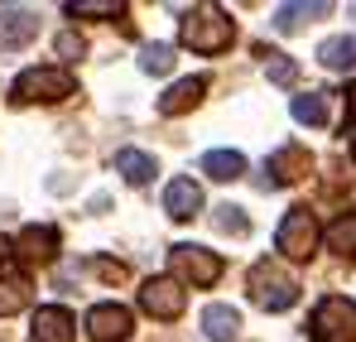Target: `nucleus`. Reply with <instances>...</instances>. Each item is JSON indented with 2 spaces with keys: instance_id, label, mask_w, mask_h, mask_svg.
Masks as SVG:
<instances>
[{
  "instance_id": "f257e3e1",
  "label": "nucleus",
  "mask_w": 356,
  "mask_h": 342,
  "mask_svg": "<svg viewBox=\"0 0 356 342\" xmlns=\"http://www.w3.org/2000/svg\"><path fill=\"white\" fill-rule=\"evenodd\" d=\"M178 39H183L193 54H222V49H232L236 29H232V20H227L217 5H197V10H188V15H183Z\"/></svg>"
},
{
  "instance_id": "f03ea898",
  "label": "nucleus",
  "mask_w": 356,
  "mask_h": 342,
  "mask_svg": "<svg viewBox=\"0 0 356 342\" xmlns=\"http://www.w3.org/2000/svg\"><path fill=\"white\" fill-rule=\"evenodd\" d=\"M72 87H77V77L67 68H24L15 77V87H10V102L15 107H34V102L54 107L63 97H72Z\"/></svg>"
},
{
  "instance_id": "7ed1b4c3",
  "label": "nucleus",
  "mask_w": 356,
  "mask_h": 342,
  "mask_svg": "<svg viewBox=\"0 0 356 342\" xmlns=\"http://www.w3.org/2000/svg\"><path fill=\"white\" fill-rule=\"evenodd\" d=\"M250 299L265 313H284L298 304V280L289 270H280L275 261H260V265H250Z\"/></svg>"
},
{
  "instance_id": "20e7f679",
  "label": "nucleus",
  "mask_w": 356,
  "mask_h": 342,
  "mask_svg": "<svg viewBox=\"0 0 356 342\" xmlns=\"http://www.w3.org/2000/svg\"><path fill=\"white\" fill-rule=\"evenodd\" d=\"M169 270H174L178 285L207 289V285L222 280V256L207 251V246H174V251H169Z\"/></svg>"
},
{
  "instance_id": "39448f33",
  "label": "nucleus",
  "mask_w": 356,
  "mask_h": 342,
  "mask_svg": "<svg viewBox=\"0 0 356 342\" xmlns=\"http://www.w3.org/2000/svg\"><path fill=\"white\" fill-rule=\"evenodd\" d=\"M313 342H356V304L342 294H327L313 309Z\"/></svg>"
},
{
  "instance_id": "423d86ee",
  "label": "nucleus",
  "mask_w": 356,
  "mask_h": 342,
  "mask_svg": "<svg viewBox=\"0 0 356 342\" xmlns=\"http://www.w3.org/2000/svg\"><path fill=\"white\" fill-rule=\"evenodd\" d=\"M318 217L308 212V208H289L284 212V222H280V231H275V246L289 256V261H308L313 251H318Z\"/></svg>"
},
{
  "instance_id": "0eeeda50",
  "label": "nucleus",
  "mask_w": 356,
  "mask_h": 342,
  "mask_svg": "<svg viewBox=\"0 0 356 342\" xmlns=\"http://www.w3.org/2000/svg\"><path fill=\"white\" fill-rule=\"evenodd\" d=\"M140 309L154 313V318H164V323H174L178 313L188 309V289L178 285L174 275H154V280L140 285Z\"/></svg>"
},
{
  "instance_id": "6e6552de",
  "label": "nucleus",
  "mask_w": 356,
  "mask_h": 342,
  "mask_svg": "<svg viewBox=\"0 0 356 342\" xmlns=\"http://www.w3.org/2000/svg\"><path fill=\"white\" fill-rule=\"evenodd\" d=\"M130 333H135V318L125 304H97L87 313V338L92 342H125Z\"/></svg>"
},
{
  "instance_id": "1a4fd4ad",
  "label": "nucleus",
  "mask_w": 356,
  "mask_h": 342,
  "mask_svg": "<svg viewBox=\"0 0 356 342\" xmlns=\"http://www.w3.org/2000/svg\"><path fill=\"white\" fill-rule=\"evenodd\" d=\"M15 251H19L24 265H49L58 256V227H24L19 241H15Z\"/></svg>"
},
{
  "instance_id": "9d476101",
  "label": "nucleus",
  "mask_w": 356,
  "mask_h": 342,
  "mask_svg": "<svg viewBox=\"0 0 356 342\" xmlns=\"http://www.w3.org/2000/svg\"><path fill=\"white\" fill-rule=\"evenodd\" d=\"M34 342H77V323H72V313L58 309V304L34 309Z\"/></svg>"
},
{
  "instance_id": "9b49d317",
  "label": "nucleus",
  "mask_w": 356,
  "mask_h": 342,
  "mask_svg": "<svg viewBox=\"0 0 356 342\" xmlns=\"http://www.w3.org/2000/svg\"><path fill=\"white\" fill-rule=\"evenodd\" d=\"M164 212H169L174 222H193V217L202 212V188H197L193 178H174V183L164 188Z\"/></svg>"
},
{
  "instance_id": "f8f14e48",
  "label": "nucleus",
  "mask_w": 356,
  "mask_h": 342,
  "mask_svg": "<svg viewBox=\"0 0 356 342\" xmlns=\"http://www.w3.org/2000/svg\"><path fill=\"white\" fill-rule=\"evenodd\" d=\"M39 34V15L34 10H0V49H24Z\"/></svg>"
},
{
  "instance_id": "ddd939ff",
  "label": "nucleus",
  "mask_w": 356,
  "mask_h": 342,
  "mask_svg": "<svg viewBox=\"0 0 356 342\" xmlns=\"http://www.w3.org/2000/svg\"><path fill=\"white\" fill-rule=\"evenodd\" d=\"M202 333H207V342H236L241 338V313L232 304H207L202 309Z\"/></svg>"
},
{
  "instance_id": "4468645a",
  "label": "nucleus",
  "mask_w": 356,
  "mask_h": 342,
  "mask_svg": "<svg viewBox=\"0 0 356 342\" xmlns=\"http://www.w3.org/2000/svg\"><path fill=\"white\" fill-rule=\"evenodd\" d=\"M202 92H207V77H183V82H174V87L159 97V116H183V111H193V107L202 102Z\"/></svg>"
},
{
  "instance_id": "2eb2a0df",
  "label": "nucleus",
  "mask_w": 356,
  "mask_h": 342,
  "mask_svg": "<svg viewBox=\"0 0 356 342\" xmlns=\"http://www.w3.org/2000/svg\"><path fill=\"white\" fill-rule=\"evenodd\" d=\"M308 150L303 145H289V150H280L275 160H270V183H294V178H303L308 173Z\"/></svg>"
},
{
  "instance_id": "dca6fc26",
  "label": "nucleus",
  "mask_w": 356,
  "mask_h": 342,
  "mask_svg": "<svg viewBox=\"0 0 356 342\" xmlns=\"http://www.w3.org/2000/svg\"><path fill=\"white\" fill-rule=\"evenodd\" d=\"M202 173L217 178V183H232V178L245 173V155H236V150H207L202 155Z\"/></svg>"
},
{
  "instance_id": "f3484780",
  "label": "nucleus",
  "mask_w": 356,
  "mask_h": 342,
  "mask_svg": "<svg viewBox=\"0 0 356 342\" xmlns=\"http://www.w3.org/2000/svg\"><path fill=\"white\" fill-rule=\"evenodd\" d=\"M318 63H323V68H332V72L356 68V34H337V39H327V44L318 49Z\"/></svg>"
},
{
  "instance_id": "a211bd4d",
  "label": "nucleus",
  "mask_w": 356,
  "mask_h": 342,
  "mask_svg": "<svg viewBox=\"0 0 356 342\" xmlns=\"http://www.w3.org/2000/svg\"><path fill=\"white\" fill-rule=\"evenodd\" d=\"M116 173L125 178V183H149L154 178V155H145V150H120L116 155Z\"/></svg>"
},
{
  "instance_id": "6ab92c4d",
  "label": "nucleus",
  "mask_w": 356,
  "mask_h": 342,
  "mask_svg": "<svg viewBox=\"0 0 356 342\" xmlns=\"http://www.w3.org/2000/svg\"><path fill=\"white\" fill-rule=\"evenodd\" d=\"M29 304V280L15 270V275H0V318H10V313H19Z\"/></svg>"
},
{
  "instance_id": "aec40b11",
  "label": "nucleus",
  "mask_w": 356,
  "mask_h": 342,
  "mask_svg": "<svg viewBox=\"0 0 356 342\" xmlns=\"http://www.w3.org/2000/svg\"><path fill=\"white\" fill-rule=\"evenodd\" d=\"M63 10H67L72 20H120V15H125L120 0H67Z\"/></svg>"
},
{
  "instance_id": "412c9836",
  "label": "nucleus",
  "mask_w": 356,
  "mask_h": 342,
  "mask_svg": "<svg viewBox=\"0 0 356 342\" xmlns=\"http://www.w3.org/2000/svg\"><path fill=\"white\" fill-rule=\"evenodd\" d=\"M318 15H327L323 0H313V5H280V10H275V29L289 34V29H298L303 20H318Z\"/></svg>"
},
{
  "instance_id": "4be33fe9",
  "label": "nucleus",
  "mask_w": 356,
  "mask_h": 342,
  "mask_svg": "<svg viewBox=\"0 0 356 342\" xmlns=\"http://www.w3.org/2000/svg\"><path fill=\"white\" fill-rule=\"evenodd\" d=\"M140 68L149 77H169L174 72V44H145L140 49Z\"/></svg>"
},
{
  "instance_id": "5701e85b",
  "label": "nucleus",
  "mask_w": 356,
  "mask_h": 342,
  "mask_svg": "<svg viewBox=\"0 0 356 342\" xmlns=\"http://www.w3.org/2000/svg\"><path fill=\"white\" fill-rule=\"evenodd\" d=\"M327 246L337 256H356V212H342L332 227H327Z\"/></svg>"
},
{
  "instance_id": "b1692460",
  "label": "nucleus",
  "mask_w": 356,
  "mask_h": 342,
  "mask_svg": "<svg viewBox=\"0 0 356 342\" xmlns=\"http://www.w3.org/2000/svg\"><path fill=\"white\" fill-rule=\"evenodd\" d=\"M294 121H303V125H323V121H327V102H323L318 92L294 97Z\"/></svg>"
},
{
  "instance_id": "393cba45",
  "label": "nucleus",
  "mask_w": 356,
  "mask_h": 342,
  "mask_svg": "<svg viewBox=\"0 0 356 342\" xmlns=\"http://www.w3.org/2000/svg\"><path fill=\"white\" fill-rule=\"evenodd\" d=\"M217 227L232 231V236H245V231H250V217H245L241 208H232V203H222V208H217Z\"/></svg>"
},
{
  "instance_id": "a878e982",
  "label": "nucleus",
  "mask_w": 356,
  "mask_h": 342,
  "mask_svg": "<svg viewBox=\"0 0 356 342\" xmlns=\"http://www.w3.org/2000/svg\"><path fill=\"white\" fill-rule=\"evenodd\" d=\"M265 72H270V82H280V87H289V82L298 77V68L284 54H270V68H265Z\"/></svg>"
},
{
  "instance_id": "bb28decb",
  "label": "nucleus",
  "mask_w": 356,
  "mask_h": 342,
  "mask_svg": "<svg viewBox=\"0 0 356 342\" xmlns=\"http://www.w3.org/2000/svg\"><path fill=\"white\" fill-rule=\"evenodd\" d=\"M82 49H87V44H82L72 29H67V34H58V54L67 58V63H72V58H82Z\"/></svg>"
},
{
  "instance_id": "cd10ccee",
  "label": "nucleus",
  "mask_w": 356,
  "mask_h": 342,
  "mask_svg": "<svg viewBox=\"0 0 356 342\" xmlns=\"http://www.w3.org/2000/svg\"><path fill=\"white\" fill-rule=\"evenodd\" d=\"M97 270H102V280H125V265H111V261H97Z\"/></svg>"
},
{
  "instance_id": "c85d7f7f",
  "label": "nucleus",
  "mask_w": 356,
  "mask_h": 342,
  "mask_svg": "<svg viewBox=\"0 0 356 342\" xmlns=\"http://www.w3.org/2000/svg\"><path fill=\"white\" fill-rule=\"evenodd\" d=\"M347 111H352V121H356V82L347 87Z\"/></svg>"
},
{
  "instance_id": "c756f323",
  "label": "nucleus",
  "mask_w": 356,
  "mask_h": 342,
  "mask_svg": "<svg viewBox=\"0 0 356 342\" xmlns=\"http://www.w3.org/2000/svg\"><path fill=\"white\" fill-rule=\"evenodd\" d=\"M0 265H5V241H0Z\"/></svg>"
},
{
  "instance_id": "7c9ffc66",
  "label": "nucleus",
  "mask_w": 356,
  "mask_h": 342,
  "mask_svg": "<svg viewBox=\"0 0 356 342\" xmlns=\"http://www.w3.org/2000/svg\"><path fill=\"white\" fill-rule=\"evenodd\" d=\"M352 155H356V130H352Z\"/></svg>"
}]
</instances>
